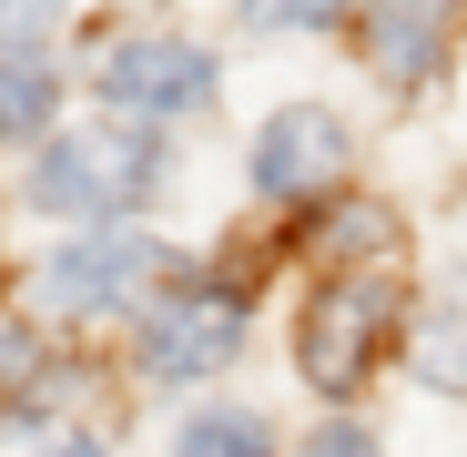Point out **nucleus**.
<instances>
[{
    "mask_svg": "<svg viewBox=\"0 0 467 457\" xmlns=\"http://www.w3.org/2000/svg\"><path fill=\"white\" fill-rule=\"evenodd\" d=\"M0 457H102V447L71 437V427H51V417H21L11 437H0Z\"/></svg>",
    "mask_w": 467,
    "mask_h": 457,
    "instance_id": "obj_10",
    "label": "nucleus"
},
{
    "mask_svg": "<svg viewBox=\"0 0 467 457\" xmlns=\"http://www.w3.org/2000/svg\"><path fill=\"white\" fill-rule=\"evenodd\" d=\"M142 275H152V244H142V234H102V244L51 254L41 295H51V305H71V316H102V305H122Z\"/></svg>",
    "mask_w": 467,
    "mask_h": 457,
    "instance_id": "obj_6",
    "label": "nucleus"
},
{
    "mask_svg": "<svg viewBox=\"0 0 467 457\" xmlns=\"http://www.w3.org/2000/svg\"><path fill=\"white\" fill-rule=\"evenodd\" d=\"M183 457H275V437L244 407H203V417H183Z\"/></svg>",
    "mask_w": 467,
    "mask_h": 457,
    "instance_id": "obj_9",
    "label": "nucleus"
},
{
    "mask_svg": "<svg viewBox=\"0 0 467 457\" xmlns=\"http://www.w3.org/2000/svg\"><path fill=\"white\" fill-rule=\"evenodd\" d=\"M152 173H163V163H152V142L132 122H82V132H51L41 142L31 193L51 213H122V203L152 193Z\"/></svg>",
    "mask_w": 467,
    "mask_h": 457,
    "instance_id": "obj_1",
    "label": "nucleus"
},
{
    "mask_svg": "<svg viewBox=\"0 0 467 457\" xmlns=\"http://www.w3.org/2000/svg\"><path fill=\"white\" fill-rule=\"evenodd\" d=\"M386 336H397V285L386 275H336L316 305H305V376H316L326 397H346L356 376L386 356Z\"/></svg>",
    "mask_w": 467,
    "mask_h": 457,
    "instance_id": "obj_2",
    "label": "nucleus"
},
{
    "mask_svg": "<svg viewBox=\"0 0 467 457\" xmlns=\"http://www.w3.org/2000/svg\"><path fill=\"white\" fill-rule=\"evenodd\" d=\"M305 457H376V437H366V427H326Z\"/></svg>",
    "mask_w": 467,
    "mask_h": 457,
    "instance_id": "obj_12",
    "label": "nucleus"
},
{
    "mask_svg": "<svg viewBox=\"0 0 467 457\" xmlns=\"http://www.w3.org/2000/svg\"><path fill=\"white\" fill-rule=\"evenodd\" d=\"M0 366H11V376L31 366V346H21V326H0Z\"/></svg>",
    "mask_w": 467,
    "mask_h": 457,
    "instance_id": "obj_13",
    "label": "nucleus"
},
{
    "mask_svg": "<svg viewBox=\"0 0 467 457\" xmlns=\"http://www.w3.org/2000/svg\"><path fill=\"white\" fill-rule=\"evenodd\" d=\"M346 163H356V142H346V122L316 112V102H295V112H275V122L254 132V183H265V203H316V193L346 183Z\"/></svg>",
    "mask_w": 467,
    "mask_h": 457,
    "instance_id": "obj_3",
    "label": "nucleus"
},
{
    "mask_svg": "<svg viewBox=\"0 0 467 457\" xmlns=\"http://www.w3.org/2000/svg\"><path fill=\"white\" fill-rule=\"evenodd\" d=\"M417 366H427V387H467V326L417 336Z\"/></svg>",
    "mask_w": 467,
    "mask_h": 457,
    "instance_id": "obj_11",
    "label": "nucleus"
},
{
    "mask_svg": "<svg viewBox=\"0 0 467 457\" xmlns=\"http://www.w3.org/2000/svg\"><path fill=\"white\" fill-rule=\"evenodd\" d=\"M102 92L122 112H193V102H213V61L173 31H142V41L102 51Z\"/></svg>",
    "mask_w": 467,
    "mask_h": 457,
    "instance_id": "obj_5",
    "label": "nucleus"
},
{
    "mask_svg": "<svg viewBox=\"0 0 467 457\" xmlns=\"http://www.w3.org/2000/svg\"><path fill=\"white\" fill-rule=\"evenodd\" d=\"M356 41L376 51L386 82H427L437 51H447V11H366V21H356Z\"/></svg>",
    "mask_w": 467,
    "mask_h": 457,
    "instance_id": "obj_7",
    "label": "nucleus"
},
{
    "mask_svg": "<svg viewBox=\"0 0 467 457\" xmlns=\"http://www.w3.org/2000/svg\"><path fill=\"white\" fill-rule=\"evenodd\" d=\"M234 336H244V295L234 285H193V295H173L163 316L142 326V366L163 376V387H183V376H213L234 356Z\"/></svg>",
    "mask_w": 467,
    "mask_h": 457,
    "instance_id": "obj_4",
    "label": "nucleus"
},
{
    "mask_svg": "<svg viewBox=\"0 0 467 457\" xmlns=\"http://www.w3.org/2000/svg\"><path fill=\"white\" fill-rule=\"evenodd\" d=\"M51 122V61L31 31H0V132H31Z\"/></svg>",
    "mask_w": 467,
    "mask_h": 457,
    "instance_id": "obj_8",
    "label": "nucleus"
}]
</instances>
